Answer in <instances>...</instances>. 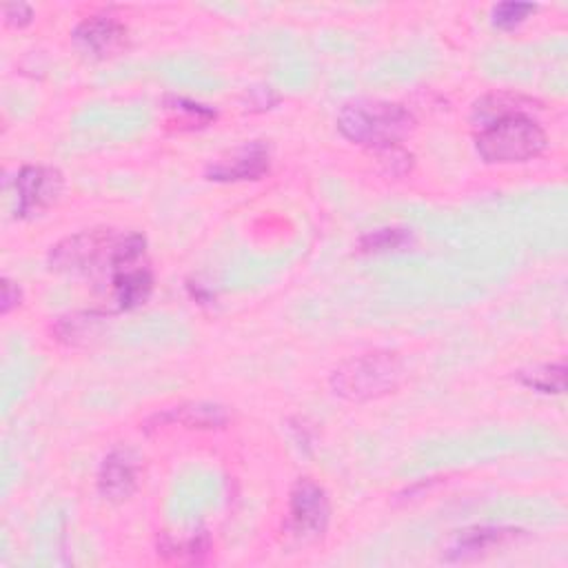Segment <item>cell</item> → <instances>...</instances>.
I'll use <instances>...</instances> for the list:
<instances>
[{
	"label": "cell",
	"mask_w": 568,
	"mask_h": 568,
	"mask_svg": "<svg viewBox=\"0 0 568 568\" xmlns=\"http://www.w3.org/2000/svg\"><path fill=\"white\" fill-rule=\"evenodd\" d=\"M140 479V457L126 446L111 448L98 468V493L113 504L129 499Z\"/></svg>",
	"instance_id": "obj_7"
},
{
	"label": "cell",
	"mask_w": 568,
	"mask_h": 568,
	"mask_svg": "<svg viewBox=\"0 0 568 568\" xmlns=\"http://www.w3.org/2000/svg\"><path fill=\"white\" fill-rule=\"evenodd\" d=\"M537 11V4L532 2H515V0H506V2H499L493 7L490 11V18H493V24L497 29H504V31H510L515 27H519L530 13Z\"/></svg>",
	"instance_id": "obj_18"
},
{
	"label": "cell",
	"mask_w": 568,
	"mask_h": 568,
	"mask_svg": "<svg viewBox=\"0 0 568 568\" xmlns=\"http://www.w3.org/2000/svg\"><path fill=\"white\" fill-rule=\"evenodd\" d=\"M535 109H539V102L528 95L510 93V91H493V93H486L479 100H475V104L470 109V122H473V126H477V124H484L488 120L510 115V113H532Z\"/></svg>",
	"instance_id": "obj_12"
},
{
	"label": "cell",
	"mask_w": 568,
	"mask_h": 568,
	"mask_svg": "<svg viewBox=\"0 0 568 568\" xmlns=\"http://www.w3.org/2000/svg\"><path fill=\"white\" fill-rule=\"evenodd\" d=\"M271 153L260 140L233 149L229 155L217 158L206 166V178L213 182H246L260 180L268 173Z\"/></svg>",
	"instance_id": "obj_8"
},
{
	"label": "cell",
	"mask_w": 568,
	"mask_h": 568,
	"mask_svg": "<svg viewBox=\"0 0 568 568\" xmlns=\"http://www.w3.org/2000/svg\"><path fill=\"white\" fill-rule=\"evenodd\" d=\"M209 548H211L209 537L204 532H200V535H193V537H186L180 541L162 539V544L158 546V552H162V555L171 552L173 555L171 561H178V564H197L204 559Z\"/></svg>",
	"instance_id": "obj_17"
},
{
	"label": "cell",
	"mask_w": 568,
	"mask_h": 568,
	"mask_svg": "<svg viewBox=\"0 0 568 568\" xmlns=\"http://www.w3.org/2000/svg\"><path fill=\"white\" fill-rule=\"evenodd\" d=\"M519 528H506V526H470L464 530H457L446 548L448 561H466L481 552H486L493 546H499L513 537H517Z\"/></svg>",
	"instance_id": "obj_10"
},
{
	"label": "cell",
	"mask_w": 568,
	"mask_h": 568,
	"mask_svg": "<svg viewBox=\"0 0 568 568\" xmlns=\"http://www.w3.org/2000/svg\"><path fill=\"white\" fill-rule=\"evenodd\" d=\"M373 155L379 160V164L384 166V171H386L388 175H395V178L408 173L410 166H413V155H410L402 144L373 151Z\"/></svg>",
	"instance_id": "obj_19"
},
{
	"label": "cell",
	"mask_w": 568,
	"mask_h": 568,
	"mask_svg": "<svg viewBox=\"0 0 568 568\" xmlns=\"http://www.w3.org/2000/svg\"><path fill=\"white\" fill-rule=\"evenodd\" d=\"M2 16H4V24L13 29H22L33 20V9L27 2H13V4H4Z\"/></svg>",
	"instance_id": "obj_20"
},
{
	"label": "cell",
	"mask_w": 568,
	"mask_h": 568,
	"mask_svg": "<svg viewBox=\"0 0 568 568\" xmlns=\"http://www.w3.org/2000/svg\"><path fill=\"white\" fill-rule=\"evenodd\" d=\"M146 240L135 231L91 229L69 235L51 246L49 268L75 277H109L111 280L146 260Z\"/></svg>",
	"instance_id": "obj_1"
},
{
	"label": "cell",
	"mask_w": 568,
	"mask_h": 568,
	"mask_svg": "<svg viewBox=\"0 0 568 568\" xmlns=\"http://www.w3.org/2000/svg\"><path fill=\"white\" fill-rule=\"evenodd\" d=\"M151 291H153V275H151V268L146 266V262L131 266L111 280L113 302L120 311H129V308L144 304L149 300Z\"/></svg>",
	"instance_id": "obj_13"
},
{
	"label": "cell",
	"mask_w": 568,
	"mask_h": 568,
	"mask_svg": "<svg viewBox=\"0 0 568 568\" xmlns=\"http://www.w3.org/2000/svg\"><path fill=\"white\" fill-rule=\"evenodd\" d=\"M515 377L544 395H561L566 390V364H537L530 368H521L515 373Z\"/></svg>",
	"instance_id": "obj_15"
},
{
	"label": "cell",
	"mask_w": 568,
	"mask_h": 568,
	"mask_svg": "<svg viewBox=\"0 0 568 568\" xmlns=\"http://www.w3.org/2000/svg\"><path fill=\"white\" fill-rule=\"evenodd\" d=\"M162 106L166 113V124L178 131L204 129V126L213 124L217 118V113L211 106L189 100V98H182V95H166L162 100Z\"/></svg>",
	"instance_id": "obj_14"
},
{
	"label": "cell",
	"mask_w": 568,
	"mask_h": 568,
	"mask_svg": "<svg viewBox=\"0 0 568 568\" xmlns=\"http://www.w3.org/2000/svg\"><path fill=\"white\" fill-rule=\"evenodd\" d=\"M229 422V410L211 402H191L166 408L149 419V424H180L184 428H222Z\"/></svg>",
	"instance_id": "obj_11"
},
{
	"label": "cell",
	"mask_w": 568,
	"mask_h": 568,
	"mask_svg": "<svg viewBox=\"0 0 568 568\" xmlns=\"http://www.w3.org/2000/svg\"><path fill=\"white\" fill-rule=\"evenodd\" d=\"M475 129V151L486 164H521L548 144L546 131L530 113H510Z\"/></svg>",
	"instance_id": "obj_3"
},
{
	"label": "cell",
	"mask_w": 568,
	"mask_h": 568,
	"mask_svg": "<svg viewBox=\"0 0 568 568\" xmlns=\"http://www.w3.org/2000/svg\"><path fill=\"white\" fill-rule=\"evenodd\" d=\"M126 27L111 16H89L73 29V42L91 58H111L126 47Z\"/></svg>",
	"instance_id": "obj_9"
},
{
	"label": "cell",
	"mask_w": 568,
	"mask_h": 568,
	"mask_svg": "<svg viewBox=\"0 0 568 568\" xmlns=\"http://www.w3.org/2000/svg\"><path fill=\"white\" fill-rule=\"evenodd\" d=\"M337 131L353 144L379 151L386 146L402 144V140L415 129V115L388 100L357 98L339 106L335 115Z\"/></svg>",
	"instance_id": "obj_2"
},
{
	"label": "cell",
	"mask_w": 568,
	"mask_h": 568,
	"mask_svg": "<svg viewBox=\"0 0 568 568\" xmlns=\"http://www.w3.org/2000/svg\"><path fill=\"white\" fill-rule=\"evenodd\" d=\"M22 300V291L16 282H11L9 277H2V313L7 315L11 308H16Z\"/></svg>",
	"instance_id": "obj_21"
},
{
	"label": "cell",
	"mask_w": 568,
	"mask_h": 568,
	"mask_svg": "<svg viewBox=\"0 0 568 568\" xmlns=\"http://www.w3.org/2000/svg\"><path fill=\"white\" fill-rule=\"evenodd\" d=\"M328 519L331 504L326 490L311 477H300L288 493L286 530L302 541H311L326 532Z\"/></svg>",
	"instance_id": "obj_5"
},
{
	"label": "cell",
	"mask_w": 568,
	"mask_h": 568,
	"mask_svg": "<svg viewBox=\"0 0 568 568\" xmlns=\"http://www.w3.org/2000/svg\"><path fill=\"white\" fill-rule=\"evenodd\" d=\"M413 242V235L408 229L402 226H384L364 233L357 240L359 253H388V251H402Z\"/></svg>",
	"instance_id": "obj_16"
},
{
	"label": "cell",
	"mask_w": 568,
	"mask_h": 568,
	"mask_svg": "<svg viewBox=\"0 0 568 568\" xmlns=\"http://www.w3.org/2000/svg\"><path fill=\"white\" fill-rule=\"evenodd\" d=\"M404 379V364L393 351H368L335 366L331 390L346 402H371L395 393Z\"/></svg>",
	"instance_id": "obj_4"
},
{
	"label": "cell",
	"mask_w": 568,
	"mask_h": 568,
	"mask_svg": "<svg viewBox=\"0 0 568 568\" xmlns=\"http://www.w3.org/2000/svg\"><path fill=\"white\" fill-rule=\"evenodd\" d=\"M16 215L33 217L51 209L64 189V175L55 166L27 164L16 175Z\"/></svg>",
	"instance_id": "obj_6"
}]
</instances>
